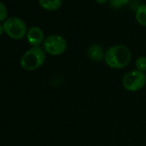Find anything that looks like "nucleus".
I'll use <instances>...</instances> for the list:
<instances>
[{
	"label": "nucleus",
	"instance_id": "nucleus-1",
	"mask_svg": "<svg viewBox=\"0 0 146 146\" xmlns=\"http://www.w3.org/2000/svg\"><path fill=\"white\" fill-rule=\"evenodd\" d=\"M131 59V52L125 45L119 44L110 46L105 53L104 61L112 69H123L126 67Z\"/></svg>",
	"mask_w": 146,
	"mask_h": 146
},
{
	"label": "nucleus",
	"instance_id": "nucleus-2",
	"mask_svg": "<svg viewBox=\"0 0 146 146\" xmlns=\"http://www.w3.org/2000/svg\"><path fill=\"white\" fill-rule=\"evenodd\" d=\"M46 60V52L40 46H32L26 51L20 59L21 67L28 71L39 69Z\"/></svg>",
	"mask_w": 146,
	"mask_h": 146
},
{
	"label": "nucleus",
	"instance_id": "nucleus-3",
	"mask_svg": "<svg viewBox=\"0 0 146 146\" xmlns=\"http://www.w3.org/2000/svg\"><path fill=\"white\" fill-rule=\"evenodd\" d=\"M146 84V75L137 70L128 71L123 76L122 85L127 91L136 92L142 90Z\"/></svg>",
	"mask_w": 146,
	"mask_h": 146
},
{
	"label": "nucleus",
	"instance_id": "nucleus-4",
	"mask_svg": "<svg viewBox=\"0 0 146 146\" xmlns=\"http://www.w3.org/2000/svg\"><path fill=\"white\" fill-rule=\"evenodd\" d=\"M3 26L5 32L14 40L23 39L28 32L26 23L17 17H11L7 18Z\"/></svg>",
	"mask_w": 146,
	"mask_h": 146
},
{
	"label": "nucleus",
	"instance_id": "nucleus-5",
	"mask_svg": "<svg viewBox=\"0 0 146 146\" xmlns=\"http://www.w3.org/2000/svg\"><path fill=\"white\" fill-rule=\"evenodd\" d=\"M42 48L50 55L58 56L65 52L67 48V41L59 35H51L44 40Z\"/></svg>",
	"mask_w": 146,
	"mask_h": 146
},
{
	"label": "nucleus",
	"instance_id": "nucleus-6",
	"mask_svg": "<svg viewBox=\"0 0 146 146\" xmlns=\"http://www.w3.org/2000/svg\"><path fill=\"white\" fill-rule=\"evenodd\" d=\"M26 36L28 42L32 46H40V45L42 44L45 40L43 30L37 26L31 27L28 30Z\"/></svg>",
	"mask_w": 146,
	"mask_h": 146
},
{
	"label": "nucleus",
	"instance_id": "nucleus-7",
	"mask_svg": "<svg viewBox=\"0 0 146 146\" xmlns=\"http://www.w3.org/2000/svg\"><path fill=\"white\" fill-rule=\"evenodd\" d=\"M105 53L106 52H104L103 48L98 45V44H92L89 46L88 48V57L89 58H90L91 60L95 61V62H101L105 58Z\"/></svg>",
	"mask_w": 146,
	"mask_h": 146
},
{
	"label": "nucleus",
	"instance_id": "nucleus-8",
	"mask_svg": "<svg viewBox=\"0 0 146 146\" xmlns=\"http://www.w3.org/2000/svg\"><path fill=\"white\" fill-rule=\"evenodd\" d=\"M40 5L47 11H57L62 5V0H39Z\"/></svg>",
	"mask_w": 146,
	"mask_h": 146
},
{
	"label": "nucleus",
	"instance_id": "nucleus-9",
	"mask_svg": "<svg viewBox=\"0 0 146 146\" xmlns=\"http://www.w3.org/2000/svg\"><path fill=\"white\" fill-rule=\"evenodd\" d=\"M135 18L136 21L142 26L146 27V5L142 4L139 5L135 12Z\"/></svg>",
	"mask_w": 146,
	"mask_h": 146
},
{
	"label": "nucleus",
	"instance_id": "nucleus-10",
	"mask_svg": "<svg viewBox=\"0 0 146 146\" xmlns=\"http://www.w3.org/2000/svg\"><path fill=\"white\" fill-rule=\"evenodd\" d=\"M135 66L136 70L144 72L146 71V57L145 56H140L138 57L135 61Z\"/></svg>",
	"mask_w": 146,
	"mask_h": 146
},
{
	"label": "nucleus",
	"instance_id": "nucleus-11",
	"mask_svg": "<svg viewBox=\"0 0 146 146\" xmlns=\"http://www.w3.org/2000/svg\"><path fill=\"white\" fill-rule=\"evenodd\" d=\"M130 3V0H110V6L113 9H120Z\"/></svg>",
	"mask_w": 146,
	"mask_h": 146
},
{
	"label": "nucleus",
	"instance_id": "nucleus-12",
	"mask_svg": "<svg viewBox=\"0 0 146 146\" xmlns=\"http://www.w3.org/2000/svg\"><path fill=\"white\" fill-rule=\"evenodd\" d=\"M7 8L6 6L5 5L4 3H2L0 1V22L1 21H4L5 19L6 20L7 18Z\"/></svg>",
	"mask_w": 146,
	"mask_h": 146
},
{
	"label": "nucleus",
	"instance_id": "nucleus-13",
	"mask_svg": "<svg viewBox=\"0 0 146 146\" xmlns=\"http://www.w3.org/2000/svg\"><path fill=\"white\" fill-rule=\"evenodd\" d=\"M109 1H110V0H96V2H97L98 4H101V5L105 4V3L109 2Z\"/></svg>",
	"mask_w": 146,
	"mask_h": 146
},
{
	"label": "nucleus",
	"instance_id": "nucleus-14",
	"mask_svg": "<svg viewBox=\"0 0 146 146\" xmlns=\"http://www.w3.org/2000/svg\"><path fill=\"white\" fill-rule=\"evenodd\" d=\"M5 32V29H4V26L3 24H0V36L3 35V33Z\"/></svg>",
	"mask_w": 146,
	"mask_h": 146
}]
</instances>
